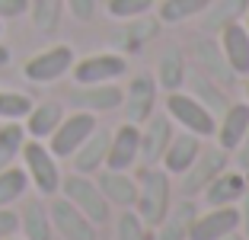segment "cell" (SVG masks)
<instances>
[{"label":"cell","mask_w":249,"mask_h":240,"mask_svg":"<svg viewBox=\"0 0 249 240\" xmlns=\"http://www.w3.org/2000/svg\"><path fill=\"white\" fill-rule=\"evenodd\" d=\"M173 208V182L163 167H141L138 170V202L134 211L147 227H157L166 211Z\"/></svg>","instance_id":"cell-1"},{"label":"cell","mask_w":249,"mask_h":240,"mask_svg":"<svg viewBox=\"0 0 249 240\" xmlns=\"http://www.w3.org/2000/svg\"><path fill=\"white\" fill-rule=\"evenodd\" d=\"M58 192L77 211H83V215H87L96 227L106 224V221L112 218V205L106 202V196L99 192V186H96V180H89V176H83V173L61 176V189Z\"/></svg>","instance_id":"cell-2"},{"label":"cell","mask_w":249,"mask_h":240,"mask_svg":"<svg viewBox=\"0 0 249 240\" xmlns=\"http://www.w3.org/2000/svg\"><path fill=\"white\" fill-rule=\"evenodd\" d=\"M22 163H26V176H29V182L36 186L42 196H58L61 189V170H58V157H54L52 151H48V144H42V141L29 138L22 141V151H19Z\"/></svg>","instance_id":"cell-3"},{"label":"cell","mask_w":249,"mask_h":240,"mask_svg":"<svg viewBox=\"0 0 249 240\" xmlns=\"http://www.w3.org/2000/svg\"><path fill=\"white\" fill-rule=\"evenodd\" d=\"M166 116L173 119V125H179L182 131H192L198 138H211L217 128V116L208 112L201 102L185 90H173L166 93Z\"/></svg>","instance_id":"cell-4"},{"label":"cell","mask_w":249,"mask_h":240,"mask_svg":"<svg viewBox=\"0 0 249 240\" xmlns=\"http://www.w3.org/2000/svg\"><path fill=\"white\" fill-rule=\"evenodd\" d=\"M227 167H230V154L224 151V147H217V144L214 147H201V154L195 157V163L179 176V189H182V196H189V199L201 196L208 182H211L217 173H224Z\"/></svg>","instance_id":"cell-5"},{"label":"cell","mask_w":249,"mask_h":240,"mask_svg":"<svg viewBox=\"0 0 249 240\" xmlns=\"http://www.w3.org/2000/svg\"><path fill=\"white\" fill-rule=\"evenodd\" d=\"M96 116L93 112H83V109H73L71 116H64L58 122V128L52 131V138H48V151L54 154V157H71L77 147L83 144V141L93 135V128H96Z\"/></svg>","instance_id":"cell-6"},{"label":"cell","mask_w":249,"mask_h":240,"mask_svg":"<svg viewBox=\"0 0 249 240\" xmlns=\"http://www.w3.org/2000/svg\"><path fill=\"white\" fill-rule=\"evenodd\" d=\"M71 74L73 83H115L118 77L128 74V58L118 51H99V55L73 61Z\"/></svg>","instance_id":"cell-7"},{"label":"cell","mask_w":249,"mask_h":240,"mask_svg":"<svg viewBox=\"0 0 249 240\" xmlns=\"http://www.w3.org/2000/svg\"><path fill=\"white\" fill-rule=\"evenodd\" d=\"M233 231H240V208L236 205H208V211L192 218L189 240H224Z\"/></svg>","instance_id":"cell-8"},{"label":"cell","mask_w":249,"mask_h":240,"mask_svg":"<svg viewBox=\"0 0 249 240\" xmlns=\"http://www.w3.org/2000/svg\"><path fill=\"white\" fill-rule=\"evenodd\" d=\"M73 61L77 58H73L71 45H52V48L32 55V58L26 61V67H22V74H26V80H32V83H54V80H61L64 74H71Z\"/></svg>","instance_id":"cell-9"},{"label":"cell","mask_w":249,"mask_h":240,"mask_svg":"<svg viewBox=\"0 0 249 240\" xmlns=\"http://www.w3.org/2000/svg\"><path fill=\"white\" fill-rule=\"evenodd\" d=\"M157 96H160V87H157L154 74H138V77H131V83H128V90H124V96H122L124 122L144 125L157 109Z\"/></svg>","instance_id":"cell-10"},{"label":"cell","mask_w":249,"mask_h":240,"mask_svg":"<svg viewBox=\"0 0 249 240\" xmlns=\"http://www.w3.org/2000/svg\"><path fill=\"white\" fill-rule=\"evenodd\" d=\"M48 218H52V227L61 234L64 240H99L96 234V224L77 211L64 196H52V208H48Z\"/></svg>","instance_id":"cell-11"},{"label":"cell","mask_w":249,"mask_h":240,"mask_svg":"<svg viewBox=\"0 0 249 240\" xmlns=\"http://www.w3.org/2000/svg\"><path fill=\"white\" fill-rule=\"evenodd\" d=\"M173 135H176L173 119H169L166 112H154V116L141 125V154H138V160L144 167H160L163 151H166Z\"/></svg>","instance_id":"cell-12"},{"label":"cell","mask_w":249,"mask_h":240,"mask_svg":"<svg viewBox=\"0 0 249 240\" xmlns=\"http://www.w3.org/2000/svg\"><path fill=\"white\" fill-rule=\"evenodd\" d=\"M192 61H195V67L201 74L217 80L220 87H227V83L236 80L233 71H230V64H227V58H224V51H220V45H217V39H211L208 32L192 39Z\"/></svg>","instance_id":"cell-13"},{"label":"cell","mask_w":249,"mask_h":240,"mask_svg":"<svg viewBox=\"0 0 249 240\" xmlns=\"http://www.w3.org/2000/svg\"><path fill=\"white\" fill-rule=\"evenodd\" d=\"M122 96L124 90L115 83H77L71 93V102L73 109H83V112H112L122 106Z\"/></svg>","instance_id":"cell-14"},{"label":"cell","mask_w":249,"mask_h":240,"mask_svg":"<svg viewBox=\"0 0 249 240\" xmlns=\"http://www.w3.org/2000/svg\"><path fill=\"white\" fill-rule=\"evenodd\" d=\"M141 154V125L124 122L112 131L109 154H106V170H131Z\"/></svg>","instance_id":"cell-15"},{"label":"cell","mask_w":249,"mask_h":240,"mask_svg":"<svg viewBox=\"0 0 249 240\" xmlns=\"http://www.w3.org/2000/svg\"><path fill=\"white\" fill-rule=\"evenodd\" d=\"M217 45L227 58L233 77H249V29L243 22H230L217 32Z\"/></svg>","instance_id":"cell-16"},{"label":"cell","mask_w":249,"mask_h":240,"mask_svg":"<svg viewBox=\"0 0 249 240\" xmlns=\"http://www.w3.org/2000/svg\"><path fill=\"white\" fill-rule=\"evenodd\" d=\"M201 138L198 135H192V131H176L173 138H169L166 151H163V160H160V167L166 170L169 176H182L185 170L195 163V157L201 154Z\"/></svg>","instance_id":"cell-17"},{"label":"cell","mask_w":249,"mask_h":240,"mask_svg":"<svg viewBox=\"0 0 249 240\" xmlns=\"http://www.w3.org/2000/svg\"><path fill=\"white\" fill-rule=\"evenodd\" d=\"M96 186L106 196V202L115 205V208H134L138 202V180L128 176V170H99L96 176Z\"/></svg>","instance_id":"cell-18"},{"label":"cell","mask_w":249,"mask_h":240,"mask_svg":"<svg viewBox=\"0 0 249 240\" xmlns=\"http://www.w3.org/2000/svg\"><path fill=\"white\" fill-rule=\"evenodd\" d=\"M185 74H189V55H185L179 45H166L157 58V71L154 80L163 93H173V90L185 87Z\"/></svg>","instance_id":"cell-19"},{"label":"cell","mask_w":249,"mask_h":240,"mask_svg":"<svg viewBox=\"0 0 249 240\" xmlns=\"http://www.w3.org/2000/svg\"><path fill=\"white\" fill-rule=\"evenodd\" d=\"M109 138H112V131H106V128H99V125H96L93 135H89V138H87L80 147H77V151L71 154V160H73V173H83V176L99 173V170L106 167V154H109Z\"/></svg>","instance_id":"cell-20"},{"label":"cell","mask_w":249,"mask_h":240,"mask_svg":"<svg viewBox=\"0 0 249 240\" xmlns=\"http://www.w3.org/2000/svg\"><path fill=\"white\" fill-rule=\"evenodd\" d=\"M246 131H249V102H230L227 109L220 112L217 128H214L217 147H224L227 154H233Z\"/></svg>","instance_id":"cell-21"},{"label":"cell","mask_w":249,"mask_h":240,"mask_svg":"<svg viewBox=\"0 0 249 240\" xmlns=\"http://www.w3.org/2000/svg\"><path fill=\"white\" fill-rule=\"evenodd\" d=\"M185 83H189V93L195 96V100L201 102L208 112H214V116H220V112L230 106L224 87H220L217 80H211L208 74H201L198 67H189V74H185Z\"/></svg>","instance_id":"cell-22"},{"label":"cell","mask_w":249,"mask_h":240,"mask_svg":"<svg viewBox=\"0 0 249 240\" xmlns=\"http://www.w3.org/2000/svg\"><path fill=\"white\" fill-rule=\"evenodd\" d=\"M246 189H249L246 173H240V170H224V173H217L208 182L201 196H205L208 205H236Z\"/></svg>","instance_id":"cell-23"},{"label":"cell","mask_w":249,"mask_h":240,"mask_svg":"<svg viewBox=\"0 0 249 240\" xmlns=\"http://www.w3.org/2000/svg\"><path fill=\"white\" fill-rule=\"evenodd\" d=\"M64 119V109H61V102H54V100H48V102H32V109H29V116H26V135L29 138H36V141H45V138H52V131L58 128V122Z\"/></svg>","instance_id":"cell-24"},{"label":"cell","mask_w":249,"mask_h":240,"mask_svg":"<svg viewBox=\"0 0 249 240\" xmlns=\"http://www.w3.org/2000/svg\"><path fill=\"white\" fill-rule=\"evenodd\" d=\"M246 7H249V0H211L208 10L201 13V29L208 36H214V32H220L230 22H243Z\"/></svg>","instance_id":"cell-25"},{"label":"cell","mask_w":249,"mask_h":240,"mask_svg":"<svg viewBox=\"0 0 249 240\" xmlns=\"http://www.w3.org/2000/svg\"><path fill=\"white\" fill-rule=\"evenodd\" d=\"M198 211L192 202H179L166 211V218L154 227V240H189V224Z\"/></svg>","instance_id":"cell-26"},{"label":"cell","mask_w":249,"mask_h":240,"mask_svg":"<svg viewBox=\"0 0 249 240\" xmlns=\"http://www.w3.org/2000/svg\"><path fill=\"white\" fill-rule=\"evenodd\" d=\"M19 231L26 240H52V234H54L52 218H48V208L38 199L26 202V208L19 215Z\"/></svg>","instance_id":"cell-27"},{"label":"cell","mask_w":249,"mask_h":240,"mask_svg":"<svg viewBox=\"0 0 249 240\" xmlns=\"http://www.w3.org/2000/svg\"><path fill=\"white\" fill-rule=\"evenodd\" d=\"M208 3L211 0H163L157 7V20L166 22V26H179L192 16H201L208 10Z\"/></svg>","instance_id":"cell-28"},{"label":"cell","mask_w":249,"mask_h":240,"mask_svg":"<svg viewBox=\"0 0 249 240\" xmlns=\"http://www.w3.org/2000/svg\"><path fill=\"white\" fill-rule=\"evenodd\" d=\"M32 26L38 32H54L61 26V13H64V0H29Z\"/></svg>","instance_id":"cell-29"},{"label":"cell","mask_w":249,"mask_h":240,"mask_svg":"<svg viewBox=\"0 0 249 240\" xmlns=\"http://www.w3.org/2000/svg\"><path fill=\"white\" fill-rule=\"evenodd\" d=\"M157 29H160V20H147V16H138V20H128V26H124V32L118 36V42H122L124 51H138L141 45L147 42V39H154Z\"/></svg>","instance_id":"cell-30"},{"label":"cell","mask_w":249,"mask_h":240,"mask_svg":"<svg viewBox=\"0 0 249 240\" xmlns=\"http://www.w3.org/2000/svg\"><path fill=\"white\" fill-rule=\"evenodd\" d=\"M26 186H29L26 170H19V167L0 170V208H10L13 202H19L26 196Z\"/></svg>","instance_id":"cell-31"},{"label":"cell","mask_w":249,"mask_h":240,"mask_svg":"<svg viewBox=\"0 0 249 240\" xmlns=\"http://www.w3.org/2000/svg\"><path fill=\"white\" fill-rule=\"evenodd\" d=\"M22 141H26V128L19 122H7L0 125V170L13 167V160L19 157Z\"/></svg>","instance_id":"cell-32"},{"label":"cell","mask_w":249,"mask_h":240,"mask_svg":"<svg viewBox=\"0 0 249 240\" xmlns=\"http://www.w3.org/2000/svg\"><path fill=\"white\" fill-rule=\"evenodd\" d=\"M32 109V100L26 93H16V90H0V119L7 122H19L26 119Z\"/></svg>","instance_id":"cell-33"},{"label":"cell","mask_w":249,"mask_h":240,"mask_svg":"<svg viewBox=\"0 0 249 240\" xmlns=\"http://www.w3.org/2000/svg\"><path fill=\"white\" fill-rule=\"evenodd\" d=\"M115 240H147V224L134 208H122L115 218Z\"/></svg>","instance_id":"cell-34"},{"label":"cell","mask_w":249,"mask_h":240,"mask_svg":"<svg viewBox=\"0 0 249 240\" xmlns=\"http://www.w3.org/2000/svg\"><path fill=\"white\" fill-rule=\"evenodd\" d=\"M150 7H154V0H109L106 3L112 20H138V16H147Z\"/></svg>","instance_id":"cell-35"},{"label":"cell","mask_w":249,"mask_h":240,"mask_svg":"<svg viewBox=\"0 0 249 240\" xmlns=\"http://www.w3.org/2000/svg\"><path fill=\"white\" fill-rule=\"evenodd\" d=\"M64 3L71 10V16L80 22H89L96 16V0H64Z\"/></svg>","instance_id":"cell-36"},{"label":"cell","mask_w":249,"mask_h":240,"mask_svg":"<svg viewBox=\"0 0 249 240\" xmlns=\"http://www.w3.org/2000/svg\"><path fill=\"white\" fill-rule=\"evenodd\" d=\"M16 231H19V215L13 208H0V240L16 237Z\"/></svg>","instance_id":"cell-37"},{"label":"cell","mask_w":249,"mask_h":240,"mask_svg":"<svg viewBox=\"0 0 249 240\" xmlns=\"http://www.w3.org/2000/svg\"><path fill=\"white\" fill-rule=\"evenodd\" d=\"M29 10V0H0V20H16Z\"/></svg>","instance_id":"cell-38"},{"label":"cell","mask_w":249,"mask_h":240,"mask_svg":"<svg viewBox=\"0 0 249 240\" xmlns=\"http://www.w3.org/2000/svg\"><path fill=\"white\" fill-rule=\"evenodd\" d=\"M233 160H236V170H240V173H249V131L243 135V141H240V144H236Z\"/></svg>","instance_id":"cell-39"},{"label":"cell","mask_w":249,"mask_h":240,"mask_svg":"<svg viewBox=\"0 0 249 240\" xmlns=\"http://www.w3.org/2000/svg\"><path fill=\"white\" fill-rule=\"evenodd\" d=\"M236 208H240V234L249 240V189L243 192V199L236 202Z\"/></svg>","instance_id":"cell-40"},{"label":"cell","mask_w":249,"mask_h":240,"mask_svg":"<svg viewBox=\"0 0 249 240\" xmlns=\"http://www.w3.org/2000/svg\"><path fill=\"white\" fill-rule=\"evenodd\" d=\"M7 61H10V48H7V45H0V67L7 64Z\"/></svg>","instance_id":"cell-41"},{"label":"cell","mask_w":249,"mask_h":240,"mask_svg":"<svg viewBox=\"0 0 249 240\" xmlns=\"http://www.w3.org/2000/svg\"><path fill=\"white\" fill-rule=\"evenodd\" d=\"M224 240H246V237H243L240 231H233V234H227V237H224Z\"/></svg>","instance_id":"cell-42"},{"label":"cell","mask_w":249,"mask_h":240,"mask_svg":"<svg viewBox=\"0 0 249 240\" xmlns=\"http://www.w3.org/2000/svg\"><path fill=\"white\" fill-rule=\"evenodd\" d=\"M243 26L249 29V7H246V13H243Z\"/></svg>","instance_id":"cell-43"},{"label":"cell","mask_w":249,"mask_h":240,"mask_svg":"<svg viewBox=\"0 0 249 240\" xmlns=\"http://www.w3.org/2000/svg\"><path fill=\"white\" fill-rule=\"evenodd\" d=\"M246 102H249V80H246Z\"/></svg>","instance_id":"cell-44"},{"label":"cell","mask_w":249,"mask_h":240,"mask_svg":"<svg viewBox=\"0 0 249 240\" xmlns=\"http://www.w3.org/2000/svg\"><path fill=\"white\" fill-rule=\"evenodd\" d=\"M10 240H16V237H10Z\"/></svg>","instance_id":"cell-45"}]
</instances>
